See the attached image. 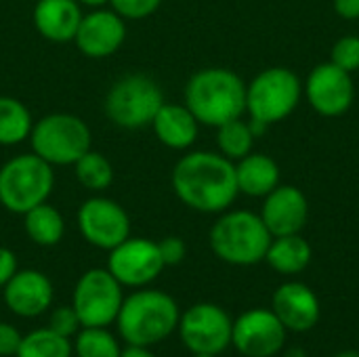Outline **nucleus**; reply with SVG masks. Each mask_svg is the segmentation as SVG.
Segmentation results:
<instances>
[{"mask_svg":"<svg viewBox=\"0 0 359 357\" xmlns=\"http://www.w3.org/2000/svg\"><path fill=\"white\" fill-rule=\"evenodd\" d=\"M175 196L191 210L225 213L238 198L236 162L219 151H189L172 168Z\"/></svg>","mask_w":359,"mask_h":357,"instance_id":"obj_1","label":"nucleus"},{"mask_svg":"<svg viewBox=\"0 0 359 357\" xmlns=\"http://www.w3.org/2000/svg\"><path fill=\"white\" fill-rule=\"evenodd\" d=\"M185 105L204 126H221L246 112V84L227 67H204L185 84Z\"/></svg>","mask_w":359,"mask_h":357,"instance_id":"obj_2","label":"nucleus"},{"mask_svg":"<svg viewBox=\"0 0 359 357\" xmlns=\"http://www.w3.org/2000/svg\"><path fill=\"white\" fill-rule=\"evenodd\" d=\"M179 318V305L170 295L145 288L122 301L116 322L126 345L151 347L177 330Z\"/></svg>","mask_w":359,"mask_h":357,"instance_id":"obj_3","label":"nucleus"},{"mask_svg":"<svg viewBox=\"0 0 359 357\" xmlns=\"http://www.w3.org/2000/svg\"><path fill=\"white\" fill-rule=\"evenodd\" d=\"M208 242L221 261L248 267L265 259L271 244V234L261 215L250 210H229L215 221Z\"/></svg>","mask_w":359,"mask_h":357,"instance_id":"obj_4","label":"nucleus"},{"mask_svg":"<svg viewBox=\"0 0 359 357\" xmlns=\"http://www.w3.org/2000/svg\"><path fill=\"white\" fill-rule=\"evenodd\" d=\"M55 187V170L32 154H19L0 166V204L15 215L44 204Z\"/></svg>","mask_w":359,"mask_h":357,"instance_id":"obj_5","label":"nucleus"},{"mask_svg":"<svg viewBox=\"0 0 359 357\" xmlns=\"http://www.w3.org/2000/svg\"><path fill=\"white\" fill-rule=\"evenodd\" d=\"M27 141L32 151L50 166H74V162L90 149L93 135L82 118L55 112L34 122Z\"/></svg>","mask_w":359,"mask_h":357,"instance_id":"obj_6","label":"nucleus"},{"mask_svg":"<svg viewBox=\"0 0 359 357\" xmlns=\"http://www.w3.org/2000/svg\"><path fill=\"white\" fill-rule=\"evenodd\" d=\"M162 103L164 93L151 76L126 74L109 86L103 109L111 124L135 130L151 126V120Z\"/></svg>","mask_w":359,"mask_h":357,"instance_id":"obj_7","label":"nucleus"},{"mask_svg":"<svg viewBox=\"0 0 359 357\" xmlns=\"http://www.w3.org/2000/svg\"><path fill=\"white\" fill-rule=\"evenodd\" d=\"M303 97V82L288 67H267L246 84V114L265 126L286 120Z\"/></svg>","mask_w":359,"mask_h":357,"instance_id":"obj_8","label":"nucleus"},{"mask_svg":"<svg viewBox=\"0 0 359 357\" xmlns=\"http://www.w3.org/2000/svg\"><path fill=\"white\" fill-rule=\"evenodd\" d=\"M122 284L107 269H88L74 288L72 307L82 328H107L122 307Z\"/></svg>","mask_w":359,"mask_h":357,"instance_id":"obj_9","label":"nucleus"},{"mask_svg":"<svg viewBox=\"0 0 359 357\" xmlns=\"http://www.w3.org/2000/svg\"><path fill=\"white\" fill-rule=\"evenodd\" d=\"M76 223L80 236L101 250H111L130 236V217L124 206L101 194L80 204Z\"/></svg>","mask_w":359,"mask_h":357,"instance_id":"obj_10","label":"nucleus"},{"mask_svg":"<svg viewBox=\"0 0 359 357\" xmlns=\"http://www.w3.org/2000/svg\"><path fill=\"white\" fill-rule=\"evenodd\" d=\"M179 335L191 353L219 356L231 345L233 322L225 309L212 303H198L179 318Z\"/></svg>","mask_w":359,"mask_h":357,"instance_id":"obj_11","label":"nucleus"},{"mask_svg":"<svg viewBox=\"0 0 359 357\" xmlns=\"http://www.w3.org/2000/svg\"><path fill=\"white\" fill-rule=\"evenodd\" d=\"M164 269L158 242L147 238H126L109 250L107 271L128 288H143L151 284Z\"/></svg>","mask_w":359,"mask_h":357,"instance_id":"obj_12","label":"nucleus"},{"mask_svg":"<svg viewBox=\"0 0 359 357\" xmlns=\"http://www.w3.org/2000/svg\"><path fill=\"white\" fill-rule=\"evenodd\" d=\"M303 93L311 107L326 118L343 116L355 99V86L349 72L326 61L311 69L303 84Z\"/></svg>","mask_w":359,"mask_h":357,"instance_id":"obj_13","label":"nucleus"},{"mask_svg":"<svg viewBox=\"0 0 359 357\" xmlns=\"http://www.w3.org/2000/svg\"><path fill=\"white\" fill-rule=\"evenodd\" d=\"M286 332L271 309H250L233 322L231 345L246 357H271L284 347Z\"/></svg>","mask_w":359,"mask_h":357,"instance_id":"obj_14","label":"nucleus"},{"mask_svg":"<svg viewBox=\"0 0 359 357\" xmlns=\"http://www.w3.org/2000/svg\"><path fill=\"white\" fill-rule=\"evenodd\" d=\"M126 40V21L111 8H93L86 13L74 36V44L84 57L105 59L120 50Z\"/></svg>","mask_w":359,"mask_h":357,"instance_id":"obj_15","label":"nucleus"},{"mask_svg":"<svg viewBox=\"0 0 359 357\" xmlns=\"http://www.w3.org/2000/svg\"><path fill=\"white\" fill-rule=\"evenodd\" d=\"M261 219L271 238L301 234L309 219V202L294 185H278L265 196Z\"/></svg>","mask_w":359,"mask_h":357,"instance_id":"obj_16","label":"nucleus"},{"mask_svg":"<svg viewBox=\"0 0 359 357\" xmlns=\"http://www.w3.org/2000/svg\"><path fill=\"white\" fill-rule=\"evenodd\" d=\"M271 311L284 324L286 330L307 332L320 320V301L316 292L301 282L282 284L271 299Z\"/></svg>","mask_w":359,"mask_h":357,"instance_id":"obj_17","label":"nucleus"},{"mask_svg":"<svg viewBox=\"0 0 359 357\" xmlns=\"http://www.w3.org/2000/svg\"><path fill=\"white\" fill-rule=\"evenodd\" d=\"M4 303L19 318L42 316L53 303V284L42 271L21 269L6 282Z\"/></svg>","mask_w":359,"mask_h":357,"instance_id":"obj_18","label":"nucleus"},{"mask_svg":"<svg viewBox=\"0 0 359 357\" xmlns=\"http://www.w3.org/2000/svg\"><path fill=\"white\" fill-rule=\"evenodd\" d=\"M82 17L84 13L78 0H36L32 13L38 34L57 44L74 42Z\"/></svg>","mask_w":359,"mask_h":357,"instance_id":"obj_19","label":"nucleus"},{"mask_svg":"<svg viewBox=\"0 0 359 357\" xmlns=\"http://www.w3.org/2000/svg\"><path fill=\"white\" fill-rule=\"evenodd\" d=\"M151 128L162 145L168 149H189L200 133V122L185 103H162L151 120Z\"/></svg>","mask_w":359,"mask_h":357,"instance_id":"obj_20","label":"nucleus"},{"mask_svg":"<svg viewBox=\"0 0 359 357\" xmlns=\"http://www.w3.org/2000/svg\"><path fill=\"white\" fill-rule=\"evenodd\" d=\"M236 181L240 194L250 198H265L280 185V166L271 156L250 151L236 162Z\"/></svg>","mask_w":359,"mask_h":357,"instance_id":"obj_21","label":"nucleus"},{"mask_svg":"<svg viewBox=\"0 0 359 357\" xmlns=\"http://www.w3.org/2000/svg\"><path fill=\"white\" fill-rule=\"evenodd\" d=\"M311 257H313L311 244L301 234H290V236L271 238L265 261L273 271L282 276H297L309 267Z\"/></svg>","mask_w":359,"mask_h":357,"instance_id":"obj_22","label":"nucleus"},{"mask_svg":"<svg viewBox=\"0 0 359 357\" xmlns=\"http://www.w3.org/2000/svg\"><path fill=\"white\" fill-rule=\"evenodd\" d=\"M23 229L34 244L55 246L63 240L65 219L55 206L44 202L23 215Z\"/></svg>","mask_w":359,"mask_h":357,"instance_id":"obj_23","label":"nucleus"},{"mask_svg":"<svg viewBox=\"0 0 359 357\" xmlns=\"http://www.w3.org/2000/svg\"><path fill=\"white\" fill-rule=\"evenodd\" d=\"M34 120L27 105L15 97H0V145L11 147L29 139Z\"/></svg>","mask_w":359,"mask_h":357,"instance_id":"obj_24","label":"nucleus"},{"mask_svg":"<svg viewBox=\"0 0 359 357\" xmlns=\"http://www.w3.org/2000/svg\"><path fill=\"white\" fill-rule=\"evenodd\" d=\"M74 173H76L78 183L93 194H101V191L109 189L114 183L111 162L103 154L93 151V149H88L84 156H80L74 162Z\"/></svg>","mask_w":359,"mask_h":357,"instance_id":"obj_25","label":"nucleus"},{"mask_svg":"<svg viewBox=\"0 0 359 357\" xmlns=\"http://www.w3.org/2000/svg\"><path fill=\"white\" fill-rule=\"evenodd\" d=\"M255 139L257 137H255L250 124L244 122L242 118H236V120H229V122L217 126L219 154H223L231 162H238L244 156H248L252 151Z\"/></svg>","mask_w":359,"mask_h":357,"instance_id":"obj_26","label":"nucleus"},{"mask_svg":"<svg viewBox=\"0 0 359 357\" xmlns=\"http://www.w3.org/2000/svg\"><path fill=\"white\" fill-rule=\"evenodd\" d=\"M74 345L69 339L53 332L50 328H38L21 339L17 357H72Z\"/></svg>","mask_w":359,"mask_h":357,"instance_id":"obj_27","label":"nucleus"},{"mask_svg":"<svg viewBox=\"0 0 359 357\" xmlns=\"http://www.w3.org/2000/svg\"><path fill=\"white\" fill-rule=\"evenodd\" d=\"M74 351L78 357H120L122 353L116 337L105 328H80Z\"/></svg>","mask_w":359,"mask_h":357,"instance_id":"obj_28","label":"nucleus"},{"mask_svg":"<svg viewBox=\"0 0 359 357\" xmlns=\"http://www.w3.org/2000/svg\"><path fill=\"white\" fill-rule=\"evenodd\" d=\"M330 63L353 74L359 69V36H343L334 42Z\"/></svg>","mask_w":359,"mask_h":357,"instance_id":"obj_29","label":"nucleus"},{"mask_svg":"<svg viewBox=\"0 0 359 357\" xmlns=\"http://www.w3.org/2000/svg\"><path fill=\"white\" fill-rule=\"evenodd\" d=\"M162 0H109V8L124 21H141L160 8Z\"/></svg>","mask_w":359,"mask_h":357,"instance_id":"obj_30","label":"nucleus"},{"mask_svg":"<svg viewBox=\"0 0 359 357\" xmlns=\"http://www.w3.org/2000/svg\"><path fill=\"white\" fill-rule=\"evenodd\" d=\"M48 328L65 339H72L80 332L82 324H80V318L78 314L74 311V307H57L53 314H50V324Z\"/></svg>","mask_w":359,"mask_h":357,"instance_id":"obj_31","label":"nucleus"},{"mask_svg":"<svg viewBox=\"0 0 359 357\" xmlns=\"http://www.w3.org/2000/svg\"><path fill=\"white\" fill-rule=\"evenodd\" d=\"M158 248H160V257L164 261V267H175L179 265L185 255H187V246L181 238L177 236H168L164 238L162 242H158Z\"/></svg>","mask_w":359,"mask_h":357,"instance_id":"obj_32","label":"nucleus"},{"mask_svg":"<svg viewBox=\"0 0 359 357\" xmlns=\"http://www.w3.org/2000/svg\"><path fill=\"white\" fill-rule=\"evenodd\" d=\"M21 335L13 324L0 322V357L17 356L19 345H21Z\"/></svg>","mask_w":359,"mask_h":357,"instance_id":"obj_33","label":"nucleus"},{"mask_svg":"<svg viewBox=\"0 0 359 357\" xmlns=\"http://www.w3.org/2000/svg\"><path fill=\"white\" fill-rule=\"evenodd\" d=\"M17 257L11 248L0 246V288L6 286V282L17 274Z\"/></svg>","mask_w":359,"mask_h":357,"instance_id":"obj_34","label":"nucleus"},{"mask_svg":"<svg viewBox=\"0 0 359 357\" xmlns=\"http://www.w3.org/2000/svg\"><path fill=\"white\" fill-rule=\"evenodd\" d=\"M334 11L343 19H359V0H334Z\"/></svg>","mask_w":359,"mask_h":357,"instance_id":"obj_35","label":"nucleus"},{"mask_svg":"<svg viewBox=\"0 0 359 357\" xmlns=\"http://www.w3.org/2000/svg\"><path fill=\"white\" fill-rule=\"evenodd\" d=\"M120 357H156L147 347H139V345H128L126 349H122Z\"/></svg>","mask_w":359,"mask_h":357,"instance_id":"obj_36","label":"nucleus"},{"mask_svg":"<svg viewBox=\"0 0 359 357\" xmlns=\"http://www.w3.org/2000/svg\"><path fill=\"white\" fill-rule=\"evenodd\" d=\"M80 6H86V8H103V6H109V0H78Z\"/></svg>","mask_w":359,"mask_h":357,"instance_id":"obj_37","label":"nucleus"},{"mask_svg":"<svg viewBox=\"0 0 359 357\" xmlns=\"http://www.w3.org/2000/svg\"><path fill=\"white\" fill-rule=\"evenodd\" d=\"M284 357H307V353H305L301 347H290V349L286 351V356Z\"/></svg>","mask_w":359,"mask_h":357,"instance_id":"obj_38","label":"nucleus"},{"mask_svg":"<svg viewBox=\"0 0 359 357\" xmlns=\"http://www.w3.org/2000/svg\"><path fill=\"white\" fill-rule=\"evenodd\" d=\"M334 357H359V351H353V349H349V351H341L339 356Z\"/></svg>","mask_w":359,"mask_h":357,"instance_id":"obj_39","label":"nucleus"},{"mask_svg":"<svg viewBox=\"0 0 359 357\" xmlns=\"http://www.w3.org/2000/svg\"><path fill=\"white\" fill-rule=\"evenodd\" d=\"M196 357H217V356H212V353H194Z\"/></svg>","mask_w":359,"mask_h":357,"instance_id":"obj_40","label":"nucleus"}]
</instances>
